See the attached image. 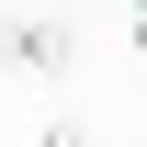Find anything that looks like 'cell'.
<instances>
[{
  "mask_svg": "<svg viewBox=\"0 0 147 147\" xmlns=\"http://www.w3.org/2000/svg\"><path fill=\"white\" fill-rule=\"evenodd\" d=\"M0 68L57 79V68H79V34H68V23H45V11H23V23H0Z\"/></svg>",
  "mask_w": 147,
  "mask_h": 147,
  "instance_id": "obj_1",
  "label": "cell"
},
{
  "mask_svg": "<svg viewBox=\"0 0 147 147\" xmlns=\"http://www.w3.org/2000/svg\"><path fill=\"white\" fill-rule=\"evenodd\" d=\"M125 11H136V57H147V0H125Z\"/></svg>",
  "mask_w": 147,
  "mask_h": 147,
  "instance_id": "obj_2",
  "label": "cell"
}]
</instances>
